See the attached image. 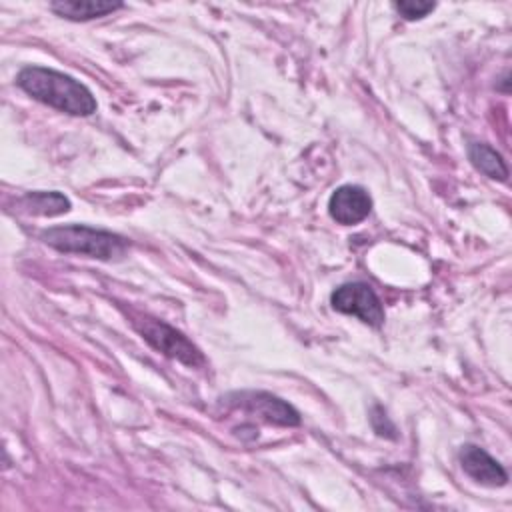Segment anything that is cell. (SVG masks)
<instances>
[{"instance_id": "1", "label": "cell", "mask_w": 512, "mask_h": 512, "mask_svg": "<svg viewBox=\"0 0 512 512\" xmlns=\"http://www.w3.org/2000/svg\"><path fill=\"white\" fill-rule=\"evenodd\" d=\"M16 84L34 100L72 116H90L98 102L94 94L76 78L44 66H24Z\"/></svg>"}, {"instance_id": "2", "label": "cell", "mask_w": 512, "mask_h": 512, "mask_svg": "<svg viewBox=\"0 0 512 512\" xmlns=\"http://www.w3.org/2000/svg\"><path fill=\"white\" fill-rule=\"evenodd\" d=\"M40 240L58 252L80 254L102 262L120 260L130 248V242L124 236L86 224H64L46 228L40 232Z\"/></svg>"}, {"instance_id": "3", "label": "cell", "mask_w": 512, "mask_h": 512, "mask_svg": "<svg viewBox=\"0 0 512 512\" xmlns=\"http://www.w3.org/2000/svg\"><path fill=\"white\" fill-rule=\"evenodd\" d=\"M134 328L138 334L158 352H162L168 358H174L190 368H198L206 364L204 354L198 346H194L182 332L166 324L164 320L152 318V316H134L132 318Z\"/></svg>"}, {"instance_id": "4", "label": "cell", "mask_w": 512, "mask_h": 512, "mask_svg": "<svg viewBox=\"0 0 512 512\" xmlns=\"http://www.w3.org/2000/svg\"><path fill=\"white\" fill-rule=\"evenodd\" d=\"M228 408H240L252 416H258L260 420L276 426H298L302 422L298 410L284 402L282 398L262 392V390H242L232 392L226 398H222Z\"/></svg>"}, {"instance_id": "5", "label": "cell", "mask_w": 512, "mask_h": 512, "mask_svg": "<svg viewBox=\"0 0 512 512\" xmlns=\"http://www.w3.org/2000/svg\"><path fill=\"white\" fill-rule=\"evenodd\" d=\"M330 304L336 312L356 316L372 328H380L386 320L382 300L366 282H346L330 294Z\"/></svg>"}, {"instance_id": "6", "label": "cell", "mask_w": 512, "mask_h": 512, "mask_svg": "<svg viewBox=\"0 0 512 512\" xmlns=\"http://www.w3.org/2000/svg\"><path fill=\"white\" fill-rule=\"evenodd\" d=\"M372 210L370 194L356 184H344L330 194L328 212L342 226H354L368 218Z\"/></svg>"}, {"instance_id": "7", "label": "cell", "mask_w": 512, "mask_h": 512, "mask_svg": "<svg viewBox=\"0 0 512 512\" xmlns=\"http://www.w3.org/2000/svg\"><path fill=\"white\" fill-rule=\"evenodd\" d=\"M462 470L476 482L484 486H504L508 482V472L504 466L492 458L484 448L476 444H464L458 452Z\"/></svg>"}, {"instance_id": "8", "label": "cell", "mask_w": 512, "mask_h": 512, "mask_svg": "<svg viewBox=\"0 0 512 512\" xmlns=\"http://www.w3.org/2000/svg\"><path fill=\"white\" fill-rule=\"evenodd\" d=\"M120 8H122V2H106V0H58L50 4V10L54 14L74 22L100 18Z\"/></svg>"}, {"instance_id": "9", "label": "cell", "mask_w": 512, "mask_h": 512, "mask_svg": "<svg viewBox=\"0 0 512 512\" xmlns=\"http://www.w3.org/2000/svg\"><path fill=\"white\" fill-rule=\"evenodd\" d=\"M16 206L20 212L32 214V216H60L70 210V200L56 190H50V192L36 190V192H26L16 202Z\"/></svg>"}, {"instance_id": "10", "label": "cell", "mask_w": 512, "mask_h": 512, "mask_svg": "<svg viewBox=\"0 0 512 512\" xmlns=\"http://www.w3.org/2000/svg\"><path fill=\"white\" fill-rule=\"evenodd\" d=\"M468 158L476 170H480L484 176L492 180H508V166L500 152H496L492 146L482 142L468 144Z\"/></svg>"}, {"instance_id": "11", "label": "cell", "mask_w": 512, "mask_h": 512, "mask_svg": "<svg viewBox=\"0 0 512 512\" xmlns=\"http://www.w3.org/2000/svg\"><path fill=\"white\" fill-rule=\"evenodd\" d=\"M436 8L434 2H422V0H400L394 2V10L406 18V20H420L428 16Z\"/></svg>"}, {"instance_id": "12", "label": "cell", "mask_w": 512, "mask_h": 512, "mask_svg": "<svg viewBox=\"0 0 512 512\" xmlns=\"http://www.w3.org/2000/svg\"><path fill=\"white\" fill-rule=\"evenodd\" d=\"M370 422H372V428L378 436H386V438H396V426L390 422V418L386 416L384 408L380 406H374L372 408V416H370Z\"/></svg>"}]
</instances>
